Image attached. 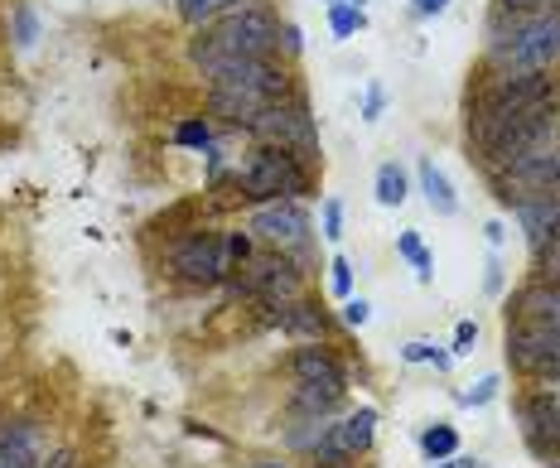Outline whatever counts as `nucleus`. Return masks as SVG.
<instances>
[{
    "label": "nucleus",
    "instance_id": "nucleus-1",
    "mask_svg": "<svg viewBox=\"0 0 560 468\" xmlns=\"http://www.w3.org/2000/svg\"><path fill=\"white\" fill-rule=\"evenodd\" d=\"M536 107H556V78L527 73V68H503L488 83V92L469 107V140L478 145V155L503 136L517 116H527Z\"/></svg>",
    "mask_w": 560,
    "mask_h": 468
},
{
    "label": "nucleus",
    "instance_id": "nucleus-2",
    "mask_svg": "<svg viewBox=\"0 0 560 468\" xmlns=\"http://www.w3.org/2000/svg\"><path fill=\"white\" fill-rule=\"evenodd\" d=\"M266 54H280V20L266 5L227 10L213 25L198 29V39L189 44V58H194L198 73L223 63V58H266Z\"/></svg>",
    "mask_w": 560,
    "mask_h": 468
},
{
    "label": "nucleus",
    "instance_id": "nucleus-3",
    "mask_svg": "<svg viewBox=\"0 0 560 468\" xmlns=\"http://www.w3.org/2000/svg\"><path fill=\"white\" fill-rule=\"evenodd\" d=\"M237 184H242L247 208L280 203V198H314V165L280 145H256L247 165L237 169Z\"/></svg>",
    "mask_w": 560,
    "mask_h": 468
},
{
    "label": "nucleus",
    "instance_id": "nucleus-4",
    "mask_svg": "<svg viewBox=\"0 0 560 468\" xmlns=\"http://www.w3.org/2000/svg\"><path fill=\"white\" fill-rule=\"evenodd\" d=\"M160 271L189 290H213V285H227L232 266H227L223 251V232L218 227H189L179 237H169L165 256H160Z\"/></svg>",
    "mask_w": 560,
    "mask_h": 468
},
{
    "label": "nucleus",
    "instance_id": "nucleus-5",
    "mask_svg": "<svg viewBox=\"0 0 560 468\" xmlns=\"http://www.w3.org/2000/svg\"><path fill=\"white\" fill-rule=\"evenodd\" d=\"M493 63L498 68H527V73H551L560 63V15H527L512 29H498L493 39Z\"/></svg>",
    "mask_w": 560,
    "mask_h": 468
},
{
    "label": "nucleus",
    "instance_id": "nucleus-6",
    "mask_svg": "<svg viewBox=\"0 0 560 468\" xmlns=\"http://www.w3.org/2000/svg\"><path fill=\"white\" fill-rule=\"evenodd\" d=\"M305 266L290 256V251H276V247H256V256L227 276V290L232 295H247L256 304H280V300H295L305 295Z\"/></svg>",
    "mask_w": 560,
    "mask_h": 468
},
{
    "label": "nucleus",
    "instance_id": "nucleus-7",
    "mask_svg": "<svg viewBox=\"0 0 560 468\" xmlns=\"http://www.w3.org/2000/svg\"><path fill=\"white\" fill-rule=\"evenodd\" d=\"M247 232L261 247L290 251L300 266H309V247H314V218H309L305 198H280V203H261L247 213Z\"/></svg>",
    "mask_w": 560,
    "mask_h": 468
},
{
    "label": "nucleus",
    "instance_id": "nucleus-8",
    "mask_svg": "<svg viewBox=\"0 0 560 468\" xmlns=\"http://www.w3.org/2000/svg\"><path fill=\"white\" fill-rule=\"evenodd\" d=\"M256 145H280V150H290V155H300V160H319V126H314V116H309L305 97H290V102H276V107H266L261 116L252 121Z\"/></svg>",
    "mask_w": 560,
    "mask_h": 468
},
{
    "label": "nucleus",
    "instance_id": "nucleus-9",
    "mask_svg": "<svg viewBox=\"0 0 560 468\" xmlns=\"http://www.w3.org/2000/svg\"><path fill=\"white\" fill-rule=\"evenodd\" d=\"M503 358L527 382L551 377V372H560V329H546V324H532V319H507Z\"/></svg>",
    "mask_w": 560,
    "mask_h": 468
},
{
    "label": "nucleus",
    "instance_id": "nucleus-10",
    "mask_svg": "<svg viewBox=\"0 0 560 468\" xmlns=\"http://www.w3.org/2000/svg\"><path fill=\"white\" fill-rule=\"evenodd\" d=\"M271 329H280L285 338L295 343H329L338 329L334 309L319 300V295H295V300H280V304H261Z\"/></svg>",
    "mask_w": 560,
    "mask_h": 468
},
{
    "label": "nucleus",
    "instance_id": "nucleus-11",
    "mask_svg": "<svg viewBox=\"0 0 560 468\" xmlns=\"http://www.w3.org/2000/svg\"><path fill=\"white\" fill-rule=\"evenodd\" d=\"M527 193H560V145L536 150V155H522V160H512L507 169H498V203L503 208H512Z\"/></svg>",
    "mask_w": 560,
    "mask_h": 468
},
{
    "label": "nucleus",
    "instance_id": "nucleus-12",
    "mask_svg": "<svg viewBox=\"0 0 560 468\" xmlns=\"http://www.w3.org/2000/svg\"><path fill=\"white\" fill-rule=\"evenodd\" d=\"M517 420H522V435H527L536 459H556L560 454V391L556 386L536 382L517 401Z\"/></svg>",
    "mask_w": 560,
    "mask_h": 468
},
{
    "label": "nucleus",
    "instance_id": "nucleus-13",
    "mask_svg": "<svg viewBox=\"0 0 560 468\" xmlns=\"http://www.w3.org/2000/svg\"><path fill=\"white\" fill-rule=\"evenodd\" d=\"M377 420H382L377 406H353V411L334 415L314 459H367L372 444H377Z\"/></svg>",
    "mask_w": 560,
    "mask_h": 468
},
{
    "label": "nucleus",
    "instance_id": "nucleus-14",
    "mask_svg": "<svg viewBox=\"0 0 560 468\" xmlns=\"http://www.w3.org/2000/svg\"><path fill=\"white\" fill-rule=\"evenodd\" d=\"M49 425L39 415H10L0 420V468H39L49 454Z\"/></svg>",
    "mask_w": 560,
    "mask_h": 468
},
{
    "label": "nucleus",
    "instance_id": "nucleus-15",
    "mask_svg": "<svg viewBox=\"0 0 560 468\" xmlns=\"http://www.w3.org/2000/svg\"><path fill=\"white\" fill-rule=\"evenodd\" d=\"M290 377L295 382H309V386H334V391H348V367L338 358L329 343H300L290 353Z\"/></svg>",
    "mask_w": 560,
    "mask_h": 468
},
{
    "label": "nucleus",
    "instance_id": "nucleus-16",
    "mask_svg": "<svg viewBox=\"0 0 560 468\" xmlns=\"http://www.w3.org/2000/svg\"><path fill=\"white\" fill-rule=\"evenodd\" d=\"M512 218L522 227L527 247H546L560 242V193H527L512 203Z\"/></svg>",
    "mask_w": 560,
    "mask_h": 468
},
{
    "label": "nucleus",
    "instance_id": "nucleus-17",
    "mask_svg": "<svg viewBox=\"0 0 560 468\" xmlns=\"http://www.w3.org/2000/svg\"><path fill=\"white\" fill-rule=\"evenodd\" d=\"M507 319H532L546 329H560V285H541L527 280L512 300H507Z\"/></svg>",
    "mask_w": 560,
    "mask_h": 468
},
{
    "label": "nucleus",
    "instance_id": "nucleus-18",
    "mask_svg": "<svg viewBox=\"0 0 560 468\" xmlns=\"http://www.w3.org/2000/svg\"><path fill=\"white\" fill-rule=\"evenodd\" d=\"M416 179H420V193H425V208L435 213V218H454L459 213V193H454V184H449V174L430 155L416 165Z\"/></svg>",
    "mask_w": 560,
    "mask_h": 468
},
{
    "label": "nucleus",
    "instance_id": "nucleus-19",
    "mask_svg": "<svg viewBox=\"0 0 560 468\" xmlns=\"http://www.w3.org/2000/svg\"><path fill=\"white\" fill-rule=\"evenodd\" d=\"M343 401H348V391L295 382V391H290V415H309V420H319V415H338L343 411Z\"/></svg>",
    "mask_w": 560,
    "mask_h": 468
},
{
    "label": "nucleus",
    "instance_id": "nucleus-20",
    "mask_svg": "<svg viewBox=\"0 0 560 468\" xmlns=\"http://www.w3.org/2000/svg\"><path fill=\"white\" fill-rule=\"evenodd\" d=\"M416 449L425 464H440L449 454H459V425H449V420H430L425 430L416 435Z\"/></svg>",
    "mask_w": 560,
    "mask_h": 468
},
{
    "label": "nucleus",
    "instance_id": "nucleus-21",
    "mask_svg": "<svg viewBox=\"0 0 560 468\" xmlns=\"http://www.w3.org/2000/svg\"><path fill=\"white\" fill-rule=\"evenodd\" d=\"M372 193H377V203L382 208H401L406 198H411V179H406V169L387 160V165H377V179H372Z\"/></svg>",
    "mask_w": 560,
    "mask_h": 468
},
{
    "label": "nucleus",
    "instance_id": "nucleus-22",
    "mask_svg": "<svg viewBox=\"0 0 560 468\" xmlns=\"http://www.w3.org/2000/svg\"><path fill=\"white\" fill-rule=\"evenodd\" d=\"M396 256H401V261H406V266L416 271L420 285H430V280H435V256H430V247L420 242L416 227H406V232L396 237Z\"/></svg>",
    "mask_w": 560,
    "mask_h": 468
},
{
    "label": "nucleus",
    "instance_id": "nucleus-23",
    "mask_svg": "<svg viewBox=\"0 0 560 468\" xmlns=\"http://www.w3.org/2000/svg\"><path fill=\"white\" fill-rule=\"evenodd\" d=\"M237 5H256V0H174V10H179V20L184 25H213L218 15H227V10H237Z\"/></svg>",
    "mask_w": 560,
    "mask_h": 468
},
{
    "label": "nucleus",
    "instance_id": "nucleus-24",
    "mask_svg": "<svg viewBox=\"0 0 560 468\" xmlns=\"http://www.w3.org/2000/svg\"><path fill=\"white\" fill-rule=\"evenodd\" d=\"M358 29H367L363 5H353V0H338V5H329V34H334V39H353Z\"/></svg>",
    "mask_w": 560,
    "mask_h": 468
},
{
    "label": "nucleus",
    "instance_id": "nucleus-25",
    "mask_svg": "<svg viewBox=\"0 0 560 468\" xmlns=\"http://www.w3.org/2000/svg\"><path fill=\"white\" fill-rule=\"evenodd\" d=\"M503 396V372H488V377H478L469 391H459V406L464 411H483L488 401H498Z\"/></svg>",
    "mask_w": 560,
    "mask_h": 468
},
{
    "label": "nucleus",
    "instance_id": "nucleus-26",
    "mask_svg": "<svg viewBox=\"0 0 560 468\" xmlns=\"http://www.w3.org/2000/svg\"><path fill=\"white\" fill-rule=\"evenodd\" d=\"M223 251H227V266H232V271H242V266L256 256V237L247 232V227H227V232H223Z\"/></svg>",
    "mask_w": 560,
    "mask_h": 468
},
{
    "label": "nucleus",
    "instance_id": "nucleus-27",
    "mask_svg": "<svg viewBox=\"0 0 560 468\" xmlns=\"http://www.w3.org/2000/svg\"><path fill=\"white\" fill-rule=\"evenodd\" d=\"M174 145H189V150H213V121L208 116H189L174 126Z\"/></svg>",
    "mask_w": 560,
    "mask_h": 468
},
{
    "label": "nucleus",
    "instance_id": "nucleus-28",
    "mask_svg": "<svg viewBox=\"0 0 560 468\" xmlns=\"http://www.w3.org/2000/svg\"><path fill=\"white\" fill-rule=\"evenodd\" d=\"M532 280H541V285H560V242L532 247Z\"/></svg>",
    "mask_w": 560,
    "mask_h": 468
},
{
    "label": "nucleus",
    "instance_id": "nucleus-29",
    "mask_svg": "<svg viewBox=\"0 0 560 468\" xmlns=\"http://www.w3.org/2000/svg\"><path fill=\"white\" fill-rule=\"evenodd\" d=\"M319 237L324 242H343L348 232H343V198H324L319 203Z\"/></svg>",
    "mask_w": 560,
    "mask_h": 468
},
{
    "label": "nucleus",
    "instance_id": "nucleus-30",
    "mask_svg": "<svg viewBox=\"0 0 560 468\" xmlns=\"http://www.w3.org/2000/svg\"><path fill=\"white\" fill-rule=\"evenodd\" d=\"M324 271H329V290H334L338 300H348V295H353V285H358V276H353V261H348V256H334Z\"/></svg>",
    "mask_w": 560,
    "mask_h": 468
},
{
    "label": "nucleus",
    "instance_id": "nucleus-31",
    "mask_svg": "<svg viewBox=\"0 0 560 468\" xmlns=\"http://www.w3.org/2000/svg\"><path fill=\"white\" fill-rule=\"evenodd\" d=\"M474 348H478V324L474 319H459V324H454V338H449V353L459 362V358H469Z\"/></svg>",
    "mask_w": 560,
    "mask_h": 468
},
{
    "label": "nucleus",
    "instance_id": "nucleus-32",
    "mask_svg": "<svg viewBox=\"0 0 560 468\" xmlns=\"http://www.w3.org/2000/svg\"><path fill=\"white\" fill-rule=\"evenodd\" d=\"M338 319H343V329H367V319H372V304L363 295H348L343 309H338Z\"/></svg>",
    "mask_w": 560,
    "mask_h": 468
},
{
    "label": "nucleus",
    "instance_id": "nucleus-33",
    "mask_svg": "<svg viewBox=\"0 0 560 468\" xmlns=\"http://www.w3.org/2000/svg\"><path fill=\"white\" fill-rule=\"evenodd\" d=\"M483 290H488L493 300L507 290V271H503V256H498V251H488V261H483Z\"/></svg>",
    "mask_w": 560,
    "mask_h": 468
},
{
    "label": "nucleus",
    "instance_id": "nucleus-34",
    "mask_svg": "<svg viewBox=\"0 0 560 468\" xmlns=\"http://www.w3.org/2000/svg\"><path fill=\"white\" fill-rule=\"evenodd\" d=\"M34 39H39V15H34L29 5H20V10H15V44H20V49H29Z\"/></svg>",
    "mask_w": 560,
    "mask_h": 468
},
{
    "label": "nucleus",
    "instance_id": "nucleus-35",
    "mask_svg": "<svg viewBox=\"0 0 560 468\" xmlns=\"http://www.w3.org/2000/svg\"><path fill=\"white\" fill-rule=\"evenodd\" d=\"M39 468H83V454H78V444H54L39 459Z\"/></svg>",
    "mask_w": 560,
    "mask_h": 468
},
{
    "label": "nucleus",
    "instance_id": "nucleus-36",
    "mask_svg": "<svg viewBox=\"0 0 560 468\" xmlns=\"http://www.w3.org/2000/svg\"><path fill=\"white\" fill-rule=\"evenodd\" d=\"M435 353H440L435 338H411V343L401 348V362H411V367H416V362H435Z\"/></svg>",
    "mask_w": 560,
    "mask_h": 468
},
{
    "label": "nucleus",
    "instance_id": "nucleus-37",
    "mask_svg": "<svg viewBox=\"0 0 560 468\" xmlns=\"http://www.w3.org/2000/svg\"><path fill=\"white\" fill-rule=\"evenodd\" d=\"M382 107H387V92L372 83V87H367V102H363V121H377V116H382Z\"/></svg>",
    "mask_w": 560,
    "mask_h": 468
},
{
    "label": "nucleus",
    "instance_id": "nucleus-38",
    "mask_svg": "<svg viewBox=\"0 0 560 468\" xmlns=\"http://www.w3.org/2000/svg\"><path fill=\"white\" fill-rule=\"evenodd\" d=\"M280 49H285L290 58L305 49V39H300V29H295V25H280Z\"/></svg>",
    "mask_w": 560,
    "mask_h": 468
},
{
    "label": "nucleus",
    "instance_id": "nucleus-39",
    "mask_svg": "<svg viewBox=\"0 0 560 468\" xmlns=\"http://www.w3.org/2000/svg\"><path fill=\"white\" fill-rule=\"evenodd\" d=\"M483 237H488V247L498 251L507 242V227H503V222H488V227H483Z\"/></svg>",
    "mask_w": 560,
    "mask_h": 468
},
{
    "label": "nucleus",
    "instance_id": "nucleus-40",
    "mask_svg": "<svg viewBox=\"0 0 560 468\" xmlns=\"http://www.w3.org/2000/svg\"><path fill=\"white\" fill-rule=\"evenodd\" d=\"M425 468H478V459H469V454H449V459H440V464H425Z\"/></svg>",
    "mask_w": 560,
    "mask_h": 468
},
{
    "label": "nucleus",
    "instance_id": "nucleus-41",
    "mask_svg": "<svg viewBox=\"0 0 560 468\" xmlns=\"http://www.w3.org/2000/svg\"><path fill=\"white\" fill-rule=\"evenodd\" d=\"M411 5H416V15H440L449 0H411Z\"/></svg>",
    "mask_w": 560,
    "mask_h": 468
},
{
    "label": "nucleus",
    "instance_id": "nucleus-42",
    "mask_svg": "<svg viewBox=\"0 0 560 468\" xmlns=\"http://www.w3.org/2000/svg\"><path fill=\"white\" fill-rule=\"evenodd\" d=\"M507 10H536V5H560V0H503Z\"/></svg>",
    "mask_w": 560,
    "mask_h": 468
},
{
    "label": "nucleus",
    "instance_id": "nucleus-43",
    "mask_svg": "<svg viewBox=\"0 0 560 468\" xmlns=\"http://www.w3.org/2000/svg\"><path fill=\"white\" fill-rule=\"evenodd\" d=\"M309 464H314V468H353L358 459H309Z\"/></svg>",
    "mask_w": 560,
    "mask_h": 468
},
{
    "label": "nucleus",
    "instance_id": "nucleus-44",
    "mask_svg": "<svg viewBox=\"0 0 560 468\" xmlns=\"http://www.w3.org/2000/svg\"><path fill=\"white\" fill-rule=\"evenodd\" d=\"M252 468H295V464H285V459H256Z\"/></svg>",
    "mask_w": 560,
    "mask_h": 468
},
{
    "label": "nucleus",
    "instance_id": "nucleus-45",
    "mask_svg": "<svg viewBox=\"0 0 560 468\" xmlns=\"http://www.w3.org/2000/svg\"><path fill=\"white\" fill-rule=\"evenodd\" d=\"M546 468H560V454H556V459H546Z\"/></svg>",
    "mask_w": 560,
    "mask_h": 468
},
{
    "label": "nucleus",
    "instance_id": "nucleus-46",
    "mask_svg": "<svg viewBox=\"0 0 560 468\" xmlns=\"http://www.w3.org/2000/svg\"><path fill=\"white\" fill-rule=\"evenodd\" d=\"M324 5H338V0H324Z\"/></svg>",
    "mask_w": 560,
    "mask_h": 468
},
{
    "label": "nucleus",
    "instance_id": "nucleus-47",
    "mask_svg": "<svg viewBox=\"0 0 560 468\" xmlns=\"http://www.w3.org/2000/svg\"><path fill=\"white\" fill-rule=\"evenodd\" d=\"M353 5H363V0H353Z\"/></svg>",
    "mask_w": 560,
    "mask_h": 468
}]
</instances>
